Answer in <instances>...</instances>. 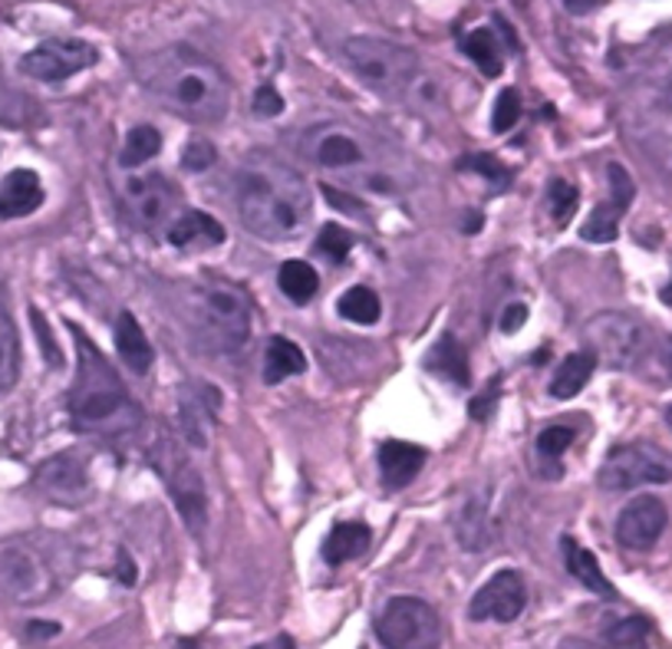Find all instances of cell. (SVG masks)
I'll list each match as a JSON object with an SVG mask.
<instances>
[{
    "label": "cell",
    "mask_w": 672,
    "mask_h": 649,
    "mask_svg": "<svg viewBox=\"0 0 672 649\" xmlns=\"http://www.w3.org/2000/svg\"><path fill=\"white\" fill-rule=\"evenodd\" d=\"M73 340H77V383L70 393V419L77 432L86 436H126L136 432L142 422V413L136 406V399L129 396V390L123 386L119 373L113 370V363L96 350V344L73 327Z\"/></svg>",
    "instance_id": "obj_3"
},
{
    "label": "cell",
    "mask_w": 672,
    "mask_h": 649,
    "mask_svg": "<svg viewBox=\"0 0 672 649\" xmlns=\"http://www.w3.org/2000/svg\"><path fill=\"white\" fill-rule=\"evenodd\" d=\"M462 169L465 172H478L482 178H488L498 192H505L511 185V172L495 159V155H485V152H475L468 159H462Z\"/></svg>",
    "instance_id": "obj_38"
},
{
    "label": "cell",
    "mask_w": 672,
    "mask_h": 649,
    "mask_svg": "<svg viewBox=\"0 0 672 649\" xmlns=\"http://www.w3.org/2000/svg\"><path fill=\"white\" fill-rule=\"evenodd\" d=\"M600 4H603V0H564V8H567L570 14H577V18H583V14L596 11Z\"/></svg>",
    "instance_id": "obj_43"
},
{
    "label": "cell",
    "mask_w": 672,
    "mask_h": 649,
    "mask_svg": "<svg viewBox=\"0 0 672 649\" xmlns=\"http://www.w3.org/2000/svg\"><path fill=\"white\" fill-rule=\"evenodd\" d=\"M662 303H669V306H672V280L662 287Z\"/></svg>",
    "instance_id": "obj_47"
},
{
    "label": "cell",
    "mask_w": 672,
    "mask_h": 649,
    "mask_svg": "<svg viewBox=\"0 0 672 649\" xmlns=\"http://www.w3.org/2000/svg\"><path fill=\"white\" fill-rule=\"evenodd\" d=\"M455 534H459V544L465 551H485L495 541V528H491V511H488V495L485 491L468 495V501L459 511Z\"/></svg>",
    "instance_id": "obj_23"
},
{
    "label": "cell",
    "mask_w": 672,
    "mask_h": 649,
    "mask_svg": "<svg viewBox=\"0 0 672 649\" xmlns=\"http://www.w3.org/2000/svg\"><path fill=\"white\" fill-rule=\"evenodd\" d=\"M518 119H521V96H518V90H501V96L495 100V109H491V129L495 132H508V129H514Z\"/></svg>",
    "instance_id": "obj_39"
},
{
    "label": "cell",
    "mask_w": 672,
    "mask_h": 649,
    "mask_svg": "<svg viewBox=\"0 0 672 649\" xmlns=\"http://www.w3.org/2000/svg\"><path fill=\"white\" fill-rule=\"evenodd\" d=\"M376 636L386 649H439L442 619L419 596H393L376 616Z\"/></svg>",
    "instance_id": "obj_7"
},
{
    "label": "cell",
    "mask_w": 672,
    "mask_h": 649,
    "mask_svg": "<svg viewBox=\"0 0 672 649\" xmlns=\"http://www.w3.org/2000/svg\"><path fill=\"white\" fill-rule=\"evenodd\" d=\"M234 205L241 224L267 241H293L310 228L313 198L306 182L270 155H251L234 172Z\"/></svg>",
    "instance_id": "obj_1"
},
{
    "label": "cell",
    "mask_w": 672,
    "mask_h": 649,
    "mask_svg": "<svg viewBox=\"0 0 672 649\" xmlns=\"http://www.w3.org/2000/svg\"><path fill=\"white\" fill-rule=\"evenodd\" d=\"M560 551H564V564H567V570H570V577L573 580H580L590 593H596V596H606V600H616V590H613V583L603 577V570H600V564H596V557L580 544V541H573V537H564L560 541Z\"/></svg>",
    "instance_id": "obj_25"
},
{
    "label": "cell",
    "mask_w": 672,
    "mask_h": 649,
    "mask_svg": "<svg viewBox=\"0 0 672 649\" xmlns=\"http://www.w3.org/2000/svg\"><path fill=\"white\" fill-rule=\"evenodd\" d=\"M659 103H662L665 109H672V80H669V83L662 86V100H659Z\"/></svg>",
    "instance_id": "obj_46"
},
{
    "label": "cell",
    "mask_w": 672,
    "mask_h": 649,
    "mask_svg": "<svg viewBox=\"0 0 672 649\" xmlns=\"http://www.w3.org/2000/svg\"><path fill=\"white\" fill-rule=\"evenodd\" d=\"M136 77L149 96L192 123H218L231 106L224 73L192 47H165L136 60Z\"/></svg>",
    "instance_id": "obj_2"
},
{
    "label": "cell",
    "mask_w": 672,
    "mask_h": 649,
    "mask_svg": "<svg viewBox=\"0 0 672 649\" xmlns=\"http://www.w3.org/2000/svg\"><path fill=\"white\" fill-rule=\"evenodd\" d=\"M165 234L175 247H215L224 241V228L211 215L195 211V208L178 211Z\"/></svg>",
    "instance_id": "obj_22"
},
{
    "label": "cell",
    "mask_w": 672,
    "mask_h": 649,
    "mask_svg": "<svg viewBox=\"0 0 672 649\" xmlns=\"http://www.w3.org/2000/svg\"><path fill=\"white\" fill-rule=\"evenodd\" d=\"M344 60L357 73V80H363L373 93L390 100L403 96L419 77L416 54L380 37H350L344 44Z\"/></svg>",
    "instance_id": "obj_5"
},
{
    "label": "cell",
    "mask_w": 672,
    "mask_h": 649,
    "mask_svg": "<svg viewBox=\"0 0 672 649\" xmlns=\"http://www.w3.org/2000/svg\"><path fill=\"white\" fill-rule=\"evenodd\" d=\"M528 606V587L524 577L518 570H498L468 603V616L475 623L485 619H498V623H511L524 613Z\"/></svg>",
    "instance_id": "obj_14"
},
{
    "label": "cell",
    "mask_w": 672,
    "mask_h": 649,
    "mask_svg": "<svg viewBox=\"0 0 672 649\" xmlns=\"http://www.w3.org/2000/svg\"><path fill=\"white\" fill-rule=\"evenodd\" d=\"M649 639V619L646 616H623L603 633L606 649H646Z\"/></svg>",
    "instance_id": "obj_34"
},
{
    "label": "cell",
    "mask_w": 672,
    "mask_h": 649,
    "mask_svg": "<svg viewBox=\"0 0 672 649\" xmlns=\"http://www.w3.org/2000/svg\"><path fill=\"white\" fill-rule=\"evenodd\" d=\"M303 152L313 165L329 169V172H354L360 165H367L370 152L367 142L344 123H326L306 132Z\"/></svg>",
    "instance_id": "obj_12"
},
{
    "label": "cell",
    "mask_w": 672,
    "mask_h": 649,
    "mask_svg": "<svg viewBox=\"0 0 672 649\" xmlns=\"http://www.w3.org/2000/svg\"><path fill=\"white\" fill-rule=\"evenodd\" d=\"M577 205H580V192H577L570 182L554 178L551 188H547V208H551V218H554L557 228H567V224H570Z\"/></svg>",
    "instance_id": "obj_37"
},
{
    "label": "cell",
    "mask_w": 672,
    "mask_h": 649,
    "mask_svg": "<svg viewBox=\"0 0 672 649\" xmlns=\"http://www.w3.org/2000/svg\"><path fill=\"white\" fill-rule=\"evenodd\" d=\"M218 393L211 386L188 383L178 393V436L192 449H208L211 445V429L218 416Z\"/></svg>",
    "instance_id": "obj_18"
},
{
    "label": "cell",
    "mask_w": 672,
    "mask_h": 649,
    "mask_svg": "<svg viewBox=\"0 0 672 649\" xmlns=\"http://www.w3.org/2000/svg\"><path fill=\"white\" fill-rule=\"evenodd\" d=\"M149 462L155 465V472L169 485V495H172L185 528L195 537H205V528H208V488H205L201 472L185 455V449L169 432H162L159 442L149 449Z\"/></svg>",
    "instance_id": "obj_6"
},
{
    "label": "cell",
    "mask_w": 672,
    "mask_h": 649,
    "mask_svg": "<svg viewBox=\"0 0 672 649\" xmlns=\"http://www.w3.org/2000/svg\"><path fill=\"white\" fill-rule=\"evenodd\" d=\"M21 376V340L14 331V320L0 306V396L11 393Z\"/></svg>",
    "instance_id": "obj_29"
},
{
    "label": "cell",
    "mask_w": 672,
    "mask_h": 649,
    "mask_svg": "<svg viewBox=\"0 0 672 649\" xmlns=\"http://www.w3.org/2000/svg\"><path fill=\"white\" fill-rule=\"evenodd\" d=\"M422 465H426V449L422 445L390 439L380 449V475H383V485L390 491H403L406 485H413V478L422 472Z\"/></svg>",
    "instance_id": "obj_20"
},
{
    "label": "cell",
    "mask_w": 672,
    "mask_h": 649,
    "mask_svg": "<svg viewBox=\"0 0 672 649\" xmlns=\"http://www.w3.org/2000/svg\"><path fill=\"white\" fill-rule=\"evenodd\" d=\"M426 367H429L432 373H439L442 380H452L455 386H468V380H472V376H468V357H465L462 344H459L452 334H445V337L432 347Z\"/></svg>",
    "instance_id": "obj_28"
},
{
    "label": "cell",
    "mask_w": 672,
    "mask_h": 649,
    "mask_svg": "<svg viewBox=\"0 0 672 649\" xmlns=\"http://www.w3.org/2000/svg\"><path fill=\"white\" fill-rule=\"evenodd\" d=\"M303 370H306L303 350L287 337H270V344L264 350V383L277 386V383H283V380H290V376H297Z\"/></svg>",
    "instance_id": "obj_26"
},
{
    "label": "cell",
    "mask_w": 672,
    "mask_h": 649,
    "mask_svg": "<svg viewBox=\"0 0 672 649\" xmlns=\"http://www.w3.org/2000/svg\"><path fill=\"white\" fill-rule=\"evenodd\" d=\"M370 537H373L370 524H363V521H340L329 531V537L323 541L320 554H323V560L329 567H340L347 560L363 557L370 551Z\"/></svg>",
    "instance_id": "obj_24"
},
{
    "label": "cell",
    "mask_w": 672,
    "mask_h": 649,
    "mask_svg": "<svg viewBox=\"0 0 672 649\" xmlns=\"http://www.w3.org/2000/svg\"><path fill=\"white\" fill-rule=\"evenodd\" d=\"M662 367H665V373L672 376V337L662 344Z\"/></svg>",
    "instance_id": "obj_45"
},
{
    "label": "cell",
    "mask_w": 672,
    "mask_h": 649,
    "mask_svg": "<svg viewBox=\"0 0 672 649\" xmlns=\"http://www.w3.org/2000/svg\"><path fill=\"white\" fill-rule=\"evenodd\" d=\"M524 320H528V306L524 303H508V310L501 313V331L518 334V327H524Z\"/></svg>",
    "instance_id": "obj_42"
},
{
    "label": "cell",
    "mask_w": 672,
    "mask_h": 649,
    "mask_svg": "<svg viewBox=\"0 0 672 649\" xmlns=\"http://www.w3.org/2000/svg\"><path fill=\"white\" fill-rule=\"evenodd\" d=\"M182 165H185L188 172H201V169L215 165V146H211L208 139H192L188 149H185V155H182Z\"/></svg>",
    "instance_id": "obj_40"
},
{
    "label": "cell",
    "mask_w": 672,
    "mask_h": 649,
    "mask_svg": "<svg viewBox=\"0 0 672 649\" xmlns=\"http://www.w3.org/2000/svg\"><path fill=\"white\" fill-rule=\"evenodd\" d=\"M96 60H100V54L93 44L77 40V37H57V40H47L37 50H31L21 60V70L40 83H63V80L90 70Z\"/></svg>",
    "instance_id": "obj_11"
},
{
    "label": "cell",
    "mask_w": 672,
    "mask_h": 649,
    "mask_svg": "<svg viewBox=\"0 0 672 649\" xmlns=\"http://www.w3.org/2000/svg\"><path fill=\"white\" fill-rule=\"evenodd\" d=\"M665 426H669V429H672V406H669V409H665Z\"/></svg>",
    "instance_id": "obj_49"
},
{
    "label": "cell",
    "mask_w": 672,
    "mask_h": 649,
    "mask_svg": "<svg viewBox=\"0 0 672 649\" xmlns=\"http://www.w3.org/2000/svg\"><path fill=\"white\" fill-rule=\"evenodd\" d=\"M182 316L195 344L215 357L237 354L247 344L254 323L247 293L224 280L192 283L182 297Z\"/></svg>",
    "instance_id": "obj_4"
},
{
    "label": "cell",
    "mask_w": 672,
    "mask_h": 649,
    "mask_svg": "<svg viewBox=\"0 0 672 649\" xmlns=\"http://www.w3.org/2000/svg\"><path fill=\"white\" fill-rule=\"evenodd\" d=\"M462 50L468 54L472 63H478V70L485 77H498L501 73V50H498V37L485 27L472 31L462 37Z\"/></svg>",
    "instance_id": "obj_32"
},
{
    "label": "cell",
    "mask_w": 672,
    "mask_h": 649,
    "mask_svg": "<svg viewBox=\"0 0 672 649\" xmlns=\"http://www.w3.org/2000/svg\"><path fill=\"white\" fill-rule=\"evenodd\" d=\"M665 482H672V455L652 442H629L613 449L596 472V485L606 491H629Z\"/></svg>",
    "instance_id": "obj_8"
},
{
    "label": "cell",
    "mask_w": 672,
    "mask_h": 649,
    "mask_svg": "<svg viewBox=\"0 0 672 649\" xmlns=\"http://www.w3.org/2000/svg\"><path fill=\"white\" fill-rule=\"evenodd\" d=\"M44 205V182L34 169H14L0 182V218H27Z\"/></svg>",
    "instance_id": "obj_19"
},
{
    "label": "cell",
    "mask_w": 672,
    "mask_h": 649,
    "mask_svg": "<svg viewBox=\"0 0 672 649\" xmlns=\"http://www.w3.org/2000/svg\"><path fill=\"white\" fill-rule=\"evenodd\" d=\"M380 313H383V303H380V297L370 287H350L340 297V316L350 320V323H360V327H370V323H376Z\"/></svg>",
    "instance_id": "obj_33"
},
{
    "label": "cell",
    "mask_w": 672,
    "mask_h": 649,
    "mask_svg": "<svg viewBox=\"0 0 672 649\" xmlns=\"http://www.w3.org/2000/svg\"><path fill=\"white\" fill-rule=\"evenodd\" d=\"M37 485L50 501L60 505H80L93 495L90 465L80 452H60L37 472Z\"/></svg>",
    "instance_id": "obj_15"
},
{
    "label": "cell",
    "mask_w": 672,
    "mask_h": 649,
    "mask_svg": "<svg viewBox=\"0 0 672 649\" xmlns=\"http://www.w3.org/2000/svg\"><path fill=\"white\" fill-rule=\"evenodd\" d=\"M126 208L132 215L136 224L155 231L162 224H172V218L178 215V192L172 188L169 178L162 175H132L126 182Z\"/></svg>",
    "instance_id": "obj_13"
},
{
    "label": "cell",
    "mask_w": 672,
    "mask_h": 649,
    "mask_svg": "<svg viewBox=\"0 0 672 649\" xmlns=\"http://www.w3.org/2000/svg\"><path fill=\"white\" fill-rule=\"evenodd\" d=\"M116 354L126 363V370L136 373V376H146L152 370V360H155L152 344H149L146 331L139 327V320L129 310L119 313V320H116Z\"/></svg>",
    "instance_id": "obj_21"
},
{
    "label": "cell",
    "mask_w": 672,
    "mask_h": 649,
    "mask_svg": "<svg viewBox=\"0 0 672 649\" xmlns=\"http://www.w3.org/2000/svg\"><path fill=\"white\" fill-rule=\"evenodd\" d=\"M593 370H596V360H593L587 350H583V354H570V357L557 367V373H554V380H551V396H554V399H573L577 393H583V386L590 383Z\"/></svg>",
    "instance_id": "obj_27"
},
{
    "label": "cell",
    "mask_w": 672,
    "mask_h": 649,
    "mask_svg": "<svg viewBox=\"0 0 672 649\" xmlns=\"http://www.w3.org/2000/svg\"><path fill=\"white\" fill-rule=\"evenodd\" d=\"M583 340H587V354L596 360V367H610V370H626L636 363V357L642 354V323L606 310L587 320L583 327Z\"/></svg>",
    "instance_id": "obj_9"
},
{
    "label": "cell",
    "mask_w": 672,
    "mask_h": 649,
    "mask_svg": "<svg viewBox=\"0 0 672 649\" xmlns=\"http://www.w3.org/2000/svg\"><path fill=\"white\" fill-rule=\"evenodd\" d=\"M573 436H577V432H573L570 426H547V429H541L534 449H537V459H541L544 465H551V475L560 472L557 462H560V455L573 445Z\"/></svg>",
    "instance_id": "obj_35"
},
{
    "label": "cell",
    "mask_w": 672,
    "mask_h": 649,
    "mask_svg": "<svg viewBox=\"0 0 672 649\" xmlns=\"http://www.w3.org/2000/svg\"><path fill=\"white\" fill-rule=\"evenodd\" d=\"M669 511L656 495L633 498L616 518V541L629 551H649L665 531Z\"/></svg>",
    "instance_id": "obj_16"
},
{
    "label": "cell",
    "mask_w": 672,
    "mask_h": 649,
    "mask_svg": "<svg viewBox=\"0 0 672 649\" xmlns=\"http://www.w3.org/2000/svg\"><path fill=\"white\" fill-rule=\"evenodd\" d=\"M316 251H320L329 264H344V260L350 257V251H354V234H350L344 224L329 221V224H323V231H320V237H316Z\"/></svg>",
    "instance_id": "obj_36"
},
{
    "label": "cell",
    "mask_w": 672,
    "mask_h": 649,
    "mask_svg": "<svg viewBox=\"0 0 672 649\" xmlns=\"http://www.w3.org/2000/svg\"><path fill=\"white\" fill-rule=\"evenodd\" d=\"M254 113L270 119V116H280L283 113V96L274 90V86H260L257 96H254Z\"/></svg>",
    "instance_id": "obj_41"
},
{
    "label": "cell",
    "mask_w": 672,
    "mask_h": 649,
    "mask_svg": "<svg viewBox=\"0 0 672 649\" xmlns=\"http://www.w3.org/2000/svg\"><path fill=\"white\" fill-rule=\"evenodd\" d=\"M54 593L50 564L27 544L0 547V596L11 603H40Z\"/></svg>",
    "instance_id": "obj_10"
},
{
    "label": "cell",
    "mask_w": 672,
    "mask_h": 649,
    "mask_svg": "<svg viewBox=\"0 0 672 649\" xmlns=\"http://www.w3.org/2000/svg\"><path fill=\"white\" fill-rule=\"evenodd\" d=\"M31 633H40V636H54V633H60V626H57V623H34V626H31Z\"/></svg>",
    "instance_id": "obj_44"
},
{
    "label": "cell",
    "mask_w": 672,
    "mask_h": 649,
    "mask_svg": "<svg viewBox=\"0 0 672 649\" xmlns=\"http://www.w3.org/2000/svg\"><path fill=\"white\" fill-rule=\"evenodd\" d=\"M4 103H8V93H4V86H0V113H4Z\"/></svg>",
    "instance_id": "obj_48"
},
{
    "label": "cell",
    "mask_w": 672,
    "mask_h": 649,
    "mask_svg": "<svg viewBox=\"0 0 672 649\" xmlns=\"http://www.w3.org/2000/svg\"><path fill=\"white\" fill-rule=\"evenodd\" d=\"M277 283L287 293V300H293L297 306L310 303L313 293L320 290V277L306 260H283L280 270H277Z\"/></svg>",
    "instance_id": "obj_30"
},
{
    "label": "cell",
    "mask_w": 672,
    "mask_h": 649,
    "mask_svg": "<svg viewBox=\"0 0 672 649\" xmlns=\"http://www.w3.org/2000/svg\"><path fill=\"white\" fill-rule=\"evenodd\" d=\"M606 178H610V198L603 205L593 208L590 221L580 228L583 241H596V244H606L619 234V218L626 215V208L633 205V195H636V185L633 178L626 175L623 165H610L606 169Z\"/></svg>",
    "instance_id": "obj_17"
},
{
    "label": "cell",
    "mask_w": 672,
    "mask_h": 649,
    "mask_svg": "<svg viewBox=\"0 0 672 649\" xmlns=\"http://www.w3.org/2000/svg\"><path fill=\"white\" fill-rule=\"evenodd\" d=\"M159 152H162V136H159V129H152V126H136V129H129V136H126V142H123L119 165H123L126 172H136V169L149 165Z\"/></svg>",
    "instance_id": "obj_31"
}]
</instances>
